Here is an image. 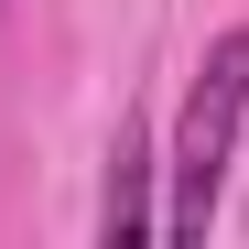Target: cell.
Wrapping results in <instances>:
<instances>
[{"label":"cell","mask_w":249,"mask_h":249,"mask_svg":"<svg viewBox=\"0 0 249 249\" xmlns=\"http://www.w3.org/2000/svg\"><path fill=\"white\" fill-rule=\"evenodd\" d=\"M238 119H249V22L206 44L195 87H184L174 152H162V174H174V195H162V238H206V217H217V195H228V152H238Z\"/></svg>","instance_id":"6da1fadb"},{"label":"cell","mask_w":249,"mask_h":249,"mask_svg":"<svg viewBox=\"0 0 249 249\" xmlns=\"http://www.w3.org/2000/svg\"><path fill=\"white\" fill-rule=\"evenodd\" d=\"M152 174H162L152 119H119V141H108V195H98V238H108V249H130V238H152V228H162Z\"/></svg>","instance_id":"7a4b0ae2"}]
</instances>
